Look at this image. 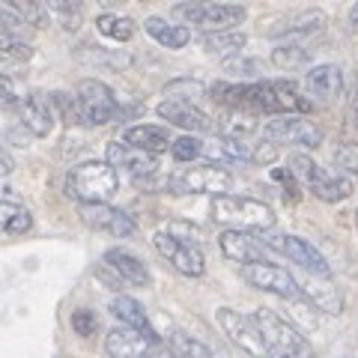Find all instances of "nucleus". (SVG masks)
<instances>
[{
  "label": "nucleus",
  "instance_id": "32",
  "mask_svg": "<svg viewBox=\"0 0 358 358\" xmlns=\"http://www.w3.org/2000/svg\"><path fill=\"white\" fill-rule=\"evenodd\" d=\"M310 54L313 51H308L305 45H281V48L272 51V63L284 72H293V69H301L305 63H310Z\"/></svg>",
  "mask_w": 358,
  "mask_h": 358
},
{
  "label": "nucleus",
  "instance_id": "16",
  "mask_svg": "<svg viewBox=\"0 0 358 358\" xmlns=\"http://www.w3.org/2000/svg\"><path fill=\"white\" fill-rule=\"evenodd\" d=\"M105 162L114 167V171L129 173L131 179H147L159 171V155H150L143 150H134L122 141H110L105 150Z\"/></svg>",
  "mask_w": 358,
  "mask_h": 358
},
{
  "label": "nucleus",
  "instance_id": "38",
  "mask_svg": "<svg viewBox=\"0 0 358 358\" xmlns=\"http://www.w3.org/2000/svg\"><path fill=\"white\" fill-rule=\"evenodd\" d=\"M72 329L81 334V338H90V334H96V329H99V320H96V313L93 310H75L72 313Z\"/></svg>",
  "mask_w": 358,
  "mask_h": 358
},
{
  "label": "nucleus",
  "instance_id": "40",
  "mask_svg": "<svg viewBox=\"0 0 358 358\" xmlns=\"http://www.w3.org/2000/svg\"><path fill=\"white\" fill-rule=\"evenodd\" d=\"M18 102H21V99L15 96V90H13V84H9L6 81V78L3 75H0V108H18Z\"/></svg>",
  "mask_w": 358,
  "mask_h": 358
},
{
  "label": "nucleus",
  "instance_id": "15",
  "mask_svg": "<svg viewBox=\"0 0 358 358\" xmlns=\"http://www.w3.org/2000/svg\"><path fill=\"white\" fill-rule=\"evenodd\" d=\"M78 215H81V221L87 224V227L105 230L117 239H126L138 230V224H134V218L129 215V212L114 209L110 203H81L78 206Z\"/></svg>",
  "mask_w": 358,
  "mask_h": 358
},
{
  "label": "nucleus",
  "instance_id": "34",
  "mask_svg": "<svg viewBox=\"0 0 358 358\" xmlns=\"http://www.w3.org/2000/svg\"><path fill=\"white\" fill-rule=\"evenodd\" d=\"M33 57V48L21 39L13 36V33H0V60L6 63H27Z\"/></svg>",
  "mask_w": 358,
  "mask_h": 358
},
{
  "label": "nucleus",
  "instance_id": "43",
  "mask_svg": "<svg viewBox=\"0 0 358 358\" xmlns=\"http://www.w3.org/2000/svg\"><path fill=\"white\" fill-rule=\"evenodd\" d=\"M350 27H352V33H358V3L350 9Z\"/></svg>",
  "mask_w": 358,
  "mask_h": 358
},
{
  "label": "nucleus",
  "instance_id": "35",
  "mask_svg": "<svg viewBox=\"0 0 358 358\" xmlns=\"http://www.w3.org/2000/svg\"><path fill=\"white\" fill-rule=\"evenodd\" d=\"M15 13V18L24 27H42L45 24V9L39 3H30V0H9L6 3Z\"/></svg>",
  "mask_w": 358,
  "mask_h": 358
},
{
  "label": "nucleus",
  "instance_id": "13",
  "mask_svg": "<svg viewBox=\"0 0 358 358\" xmlns=\"http://www.w3.org/2000/svg\"><path fill=\"white\" fill-rule=\"evenodd\" d=\"M242 278L248 281L251 287L263 289V293H275L281 299H301V287L293 275L287 272L284 266H275V263H251V266H242Z\"/></svg>",
  "mask_w": 358,
  "mask_h": 358
},
{
  "label": "nucleus",
  "instance_id": "19",
  "mask_svg": "<svg viewBox=\"0 0 358 358\" xmlns=\"http://www.w3.org/2000/svg\"><path fill=\"white\" fill-rule=\"evenodd\" d=\"M305 87H308V96L310 99H320V102H334L341 99L343 93V69L334 63H320L308 69L305 75Z\"/></svg>",
  "mask_w": 358,
  "mask_h": 358
},
{
  "label": "nucleus",
  "instance_id": "31",
  "mask_svg": "<svg viewBox=\"0 0 358 358\" xmlns=\"http://www.w3.org/2000/svg\"><path fill=\"white\" fill-rule=\"evenodd\" d=\"M164 96L167 99H179V102L197 105L200 99L209 96V87L200 84V81H192V78H176V81H171V84L164 87Z\"/></svg>",
  "mask_w": 358,
  "mask_h": 358
},
{
  "label": "nucleus",
  "instance_id": "2",
  "mask_svg": "<svg viewBox=\"0 0 358 358\" xmlns=\"http://www.w3.org/2000/svg\"><path fill=\"white\" fill-rule=\"evenodd\" d=\"M209 212H212V221L227 230L263 233L275 227V209L257 197H236V194L212 197Z\"/></svg>",
  "mask_w": 358,
  "mask_h": 358
},
{
  "label": "nucleus",
  "instance_id": "5",
  "mask_svg": "<svg viewBox=\"0 0 358 358\" xmlns=\"http://www.w3.org/2000/svg\"><path fill=\"white\" fill-rule=\"evenodd\" d=\"M117 96L105 81L99 78H84L78 81L75 93H72V122L81 126H105L117 117Z\"/></svg>",
  "mask_w": 358,
  "mask_h": 358
},
{
  "label": "nucleus",
  "instance_id": "44",
  "mask_svg": "<svg viewBox=\"0 0 358 358\" xmlns=\"http://www.w3.org/2000/svg\"><path fill=\"white\" fill-rule=\"evenodd\" d=\"M355 227H358V209H355Z\"/></svg>",
  "mask_w": 358,
  "mask_h": 358
},
{
  "label": "nucleus",
  "instance_id": "11",
  "mask_svg": "<svg viewBox=\"0 0 358 358\" xmlns=\"http://www.w3.org/2000/svg\"><path fill=\"white\" fill-rule=\"evenodd\" d=\"M268 248H275L278 254H284L287 260H293L305 275H313V278H331V266L329 260L322 257L308 239L301 236H289V233H275V236L263 239Z\"/></svg>",
  "mask_w": 358,
  "mask_h": 358
},
{
  "label": "nucleus",
  "instance_id": "3",
  "mask_svg": "<svg viewBox=\"0 0 358 358\" xmlns=\"http://www.w3.org/2000/svg\"><path fill=\"white\" fill-rule=\"evenodd\" d=\"M120 176L108 162H84L66 173L63 192L66 197L81 203H108L110 194H117Z\"/></svg>",
  "mask_w": 358,
  "mask_h": 358
},
{
  "label": "nucleus",
  "instance_id": "24",
  "mask_svg": "<svg viewBox=\"0 0 358 358\" xmlns=\"http://www.w3.org/2000/svg\"><path fill=\"white\" fill-rule=\"evenodd\" d=\"M110 310H114V317L122 322V329H131V331L143 334V338L162 341L159 331L152 329V322L147 317V310H143V305H138L131 296H114V299H110Z\"/></svg>",
  "mask_w": 358,
  "mask_h": 358
},
{
  "label": "nucleus",
  "instance_id": "22",
  "mask_svg": "<svg viewBox=\"0 0 358 358\" xmlns=\"http://www.w3.org/2000/svg\"><path fill=\"white\" fill-rule=\"evenodd\" d=\"M18 117H21V126H24L30 134H36V138H45V134H51V129H54L51 105L45 102L39 93H30V96L21 99Z\"/></svg>",
  "mask_w": 358,
  "mask_h": 358
},
{
  "label": "nucleus",
  "instance_id": "39",
  "mask_svg": "<svg viewBox=\"0 0 358 358\" xmlns=\"http://www.w3.org/2000/svg\"><path fill=\"white\" fill-rule=\"evenodd\" d=\"M224 69L233 72V75H260V60H224Z\"/></svg>",
  "mask_w": 358,
  "mask_h": 358
},
{
  "label": "nucleus",
  "instance_id": "33",
  "mask_svg": "<svg viewBox=\"0 0 358 358\" xmlns=\"http://www.w3.org/2000/svg\"><path fill=\"white\" fill-rule=\"evenodd\" d=\"M171 155L176 162H197L209 155V147L200 138H194V134H182V138H176L171 143Z\"/></svg>",
  "mask_w": 358,
  "mask_h": 358
},
{
  "label": "nucleus",
  "instance_id": "28",
  "mask_svg": "<svg viewBox=\"0 0 358 358\" xmlns=\"http://www.w3.org/2000/svg\"><path fill=\"white\" fill-rule=\"evenodd\" d=\"M248 36L239 30H224V33H206L203 36V51L215 54V57H236V54L245 48Z\"/></svg>",
  "mask_w": 358,
  "mask_h": 358
},
{
  "label": "nucleus",
  "instance_id": "6",
  "mask_svg": "<svg viewBox=\"0 0 358 358\" xmlns=\"http://www.w3.org/2000/svg\"><path fill=\"white\" fill-rule=\"evenodd\" d=\"M289 173L296 176L299 185H305L308 192L322 200V203H341L352 194V182L341 173H329L322 171V167L310 159L305 152H296L293 159H289Z\"/></svg>",
  "mask_w": 358,
  "mask_h": 358
},
{
  "label": "nucleus",
  "instance_id": "9",
  "mask_svg": "<svg viewBox=\"0 0 358 358\" xmlns=\"http://www.w3.org/2000/svg\"><path fill=\"white\" fill-rule=\"evenodd\" d=\"M263 141L275 147H305L313 150L322 143V129L308 117H272L263 126Z\"/></svg>",
  "mask_w": 358,
  "mask_h": 358
},
{
  "label": "nucleus",
  "instance_id": "29",
  "mask_svg": "<svg viewBox=\"0 0 358 358\" xmlns=\"http://www.w3.org/2000/svg\"><path fill=\"white\" fill-rule=\"evenodd\" d=\"M164 346L171 350L173 358H221L215 350H209L203 341L192 338V334H182V331H173L171 338L164 341Z\"/></svg>",
  "mask_w": 358,
  "mask_h": 358
},
{
  "label": "nucleus",
  "instance_id": "7",
  "mask_svg": "<svg viewBox=\"0 0 358 358\" xmlns=\"http://www.w3.org/2000/svg\"><path fill=\"white\" fill-rule=\"evenodd\" d=\"M167 188L171 194H212L221 197L233 188V176L224 171L221 164H192L182 167V171H173L171 179H167Z\"/></svg>",
  "mask_w": 358,
  "mask_h": 358
},
{
  "label": "nucleus",
  "instance_id": "30",
  "mask_svg": "<svg viewBox=\"0 0 358 358\" xmlns=\"http://www.w3.org/2000/svg\"><path fill=\"white\" fill-rule=\"evenodd\" d=\"M96 30L102 36L114 39V42H129L134 36V21L126 15H114V13H102L96 18Z\"/></svg>",
  "mask_w": 358,
  "mask_h": 358
},
{
  "label": "nucleus",
  "instance_id": "17",
  "mask_svg": "<svg viewBox=\"0 0 358 358\" xmlns=\"http://www.w3.org/2000/svg\"><path fill=\"white\" fill-rule=\"evenodd\" d=\"M218 245H221V254L239 266L266 263V254H268V245L257 233H242V230H224Z\"/></svg>",
  "mask_w": 358,
  "mask_h": 358
},
{
  "label": "nucleus",
  "instance_id": "21",
  "mask_svg": "<svg viewBox=\"0 0 358 358\" xmlns=\"http://www.w3.org/2000/svg\"><path fill=\"white\" fill-rule=\"evenodd\" d=\"M299 287H301V299H308L317 310L329 313V317H338V313L343 310L341 289L334 287L329 278H313V275H308L305 284H299Z\"/></svg>",
  "mask_w": 358,
  "mask_h": 358
},
{
  "label": "nucleus",
  "instance_id": "37",
  "mask_svg": "<svg viewBox=\"0 0 358 358\" xmlns=\"http://www.w3.org/2000/svg\"><path fill=\"white\" fill-rule=\"evenodd\" d=\"M334 164L358 176V141H343L341 147L334 150Z\"/></svg>",
  "mask_w": 358,
  "mask_h": 358
},
{
  "label": "nucleus",
  "instance_id": "36",
  "mask_svg": "<svg viewBox=\"0 0 358 358\" xmlns=\"http://www.w3.org/2000/svg\"><path fill=\"white\" fill-rule=\"evenodd\" d=\"M48 13L57 15L60 24H63L66 30H75L78 21H81V6H78V3H60V0H51V3H48Z\"/></svg>",
  "mask_w": 358,
  "mask_h": 358
},
{
  "label": "nucleus",
  "instance_id": "20",
  "mask_svg": "<svg viewBox=\"0 0 358 358\" xmlns=\"http://www.w3.org/2000/svg\"><path fill=\"white\" fill-rule=\"evenodd\" d=\"M105 263L114 268V275L120 278L122 284H131V287H138V289H147V287L152 284L147 263H143L141 257L122 251V248H110V251L105 254Z\"/></svg>",
  "mask_w": 358,
  "mask_h": 358
},
{
  "label": "nucleus",
  "instance_id": "23",
  "mask_svg": "<svg viewBox=\"0 0 358 358\" xmlns=\"http://www.w3.org/2000/svg\"><path fill=\"white\" fill-rule=\"evenodd\" d=\"M326 24V13L320 9H299L284 18L275 21V27H268V36H310V33L322 30Z\"/></svg>",
  "mask_w": 358,
  "mask_h": 358
},
{
  "label": "nucleus",
  "instance_id": "25",
  "mask_svg": "<svg viewBox=\"0 0 358 358\" xmlns=\"http://www.w3.org/2000/svg\"><path fill=\"white\" fill-rule=\"evenodd\" d=\"M122 143H129V147H134V150H143L150 155H159L164 150H171L173 141H171V134H167V129L141 122V126H129L126 131H122Z\"/></svg>",
  "mask_w": 358,
  "mask_h": 358
},
{
  "label": "nucleus",
  "instance_id": "14",
  "mask_svg": "<svg viewBox=\"0 0 358 358\" xmlns=\"http://www.w3.org/2000/svg\"><path fill=\"white\" fill-rule=\"evenodd\" d=\"M215 320H218L221 331L227 334V338L236 343L242 352H248V355H254V358H263V355H266L263 338H260V331H257V326H254L251 317H245V313L233 310V308H218Z\"/></svg>",
  "mask_w": 358,
  "mask_h": 358
},
{
  "label": "nucleus",
  "instance_id": "41",
  "mask_svg": "<svg viewBox=\"0 0 358 358\" xmlns=\"http://www.w3.org/2000/svg\"><path fill=\"white\" fill-rule=\"evenodd\" d=\"M350 120H352L355 126H358V90H355V93L350 96Z\"/></svg>",
  "mask_w": 358,
  "mask_h": 358
},
{
  "label": "nucleus",
  "instance_id": "18",
  "mask_svg": "<svg viewBox=\"0 0 358 358\" xmlns=\"http://www.w3.org/2000/svg\"><path fill=\"white\" fill-rule=\"evenodd\" d=\"M159 117L164 122H171L176 129H185V131H215V120L200 105H192V102H179V99H162L159 102Z\"/></svg>",
  "mask_w": 358,
  "mask_h": 358
},
{
  "label": "nucleus",
  "instance_id": "4",
  "mask_svg": "<svg viewBox=\"0 0 358 358\" xmlns=\"http://www.w3.org/2000/svg\"><path fill=\"white\" fill-rule=\"evenodd\" d=\"M251 320L263 338L266 355H272V358H310V346L305 341V334H301L293 322L278 317L275 310L257 308L251 313Z\"/></svg>",
  "mask_w": 358,
  "mask_h": 358
},
{
  "label": "nucleus",
  "instance_id": "42",
  "mask_svg": "<svg viewBox=\"0 0 358 358\" xmlns=\"http://www.w3.org/2000/svg\"><path fill=\"white\" fill-rule=\"evenodd\" d=\"M9 171H13V159L0 150V173H9Z\"/></svg>",
  "mask_w": 358,
  "mask_h": 358
},
{
  "label": "nucleus",
  "instance_id": "12",
  "mask_svg": "<svg viewBox=\"0 0 358 358\" xmlns=\"http://www.w3.org/2000/svg\"><path fill=\"white\" fill-rule=\"evenodd\" d=\"M105 352L110 358H173L171 350L155 341V338H143V334L131 331V329H110L105 338Z\"/></svg>",
  "mask_w": 358,
  "mask_h": 358
},
{
  "label": "nucleus",
  "instance_id": "10",
  "mask_svg": "<svg viewBox=\"0 0 358 358\" xmlns=\"http://www.w3.org/2000/svg\"><path fill=\"white\" fill-rule=\"evenodd\" d=\"M152 245H155V251L162 254V260H167V266H173L179 275L200 278L206 272V257L194 242L179 239L171 230H162L152 236Z\"/></svg>",
  "mask_w": 358,
  "mask_h": 358
},
{
  "label": "nucleus",
  "instance_id": "27",
  "mask_svg": "<svg viewBox=\"0 0 358 358\" xmlns=\"http://www.w3.org/2000/svg\"><path fill=\"white\" fill-rule=\"evenodd\" d=\"M30 227H33L30 209L13 203V200H0V233L3 236H24V233H30Z\"/></svg>",
  "mask_w": 358,
  "mask_h": 358
},
{
  "label": "nucleus",
  "instance_id": "1",
  "mask_svg": "<svg viewBox=\"0 0 358 358\" xmlns=\"http://www.w3.org/2000/svg\"><path fill=\"white\" fill-rule=\"evenodd\" d=\"M209 96L242 114H272V117H305L313 102L293 81H248V84H209Z\"/></svg>",
  "mask_w": 358,
  "mask_h": 358
},
{
  "label": "nucleus",
  "instance_id": "8",
  "mask_svg": "<svg viewBox=\"0 0 358 358\" xmlns=\"http://www.w3.org/2000/svg\"><path fill=\"white\" fill-rule=\"evenodd\" d=\"M173 13L179 18H185L188 24L203 27L206 33L233 30L245 21L242 3H179V6H173Z\"/></svg>",
  "mask_w": 358,
  "mask_h": 358
},
{
  "label": "nucleus",
  "instance_id": "26",
  "mask_svg": "<svg viewBox=\"0 0 358 358\" xmlns=\"http://www.w3.org/2000/svg\"><path fill=\"white\" fill-rule=\"evenodd\" d=\"M143 30H147V36L152 42L164 45V48H185L192 42V30L182 24H173V21H167L162 15H150L143 21Z\"/></svg>",
  "mask_w": 358,
  "mask_h": 358
}]
</instances>
